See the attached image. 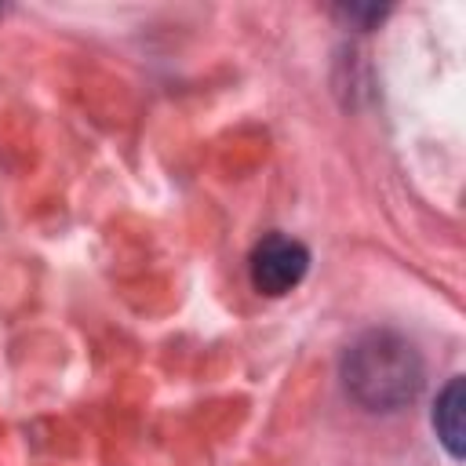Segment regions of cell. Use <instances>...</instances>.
Returning <instances> with one entry per match:
<instances>
[{
  "label": "cell",
  "mask_w": 466,
  "mask_h": 466,
  "mask_svg": "<svg viewBox=\"0 0 466 466\" xmlns=\"http://www.w3.org/2000/svg\"><path fill=\"white\" fill-rule=\"evenodd\" d=\"M339 375L346 393L368 411H400L422 393L426 382L415 342L390 328H375L353 339L342 353Z\"/></svg>",
  "instance_id": "1"
},
{
  "label": "cell",
  "mask_w": 466,
  "mask_h": 466,
  "mask_svg": "<svg viewBox=\"0 0 466 466\" xmlns=\"http://www.w3.org/2000/svg\"><path fill=\"white\" fill-rule=\"evenodd\" d=\"M309 269V251L306 244H299L295 237H284V233H269L255 244L251 258H248V273H251V284L258 295H288L291 288L302 284Z\"/></svg>",
  "instance_id": "2"
},
{
  "label": "cell",
  "mask_w": 466,
  "mask_h": 466,
  "mask_svg": "<svg viewBox=\"0 0 466 466\" xmlns=\"http://www.w3.org/2000/svg\"><path fill=\"white\" fill-rule=\"evenodd\" d=\"M462 408H466V390H462V375H455V379H448V386L437 393V404H433V430H437V441L444 444V451L451 459H462V451H466Z\"/></svg>",
  "instance_id": "3"
},
{
  "label": "cell",
  "mask_w": 466,
  "mask_h": 466,
  "mask_svg": "<svg viewBox=\"0 0 466 466\" xmlns=\"http://www.w3.org/2000/svg\"><path fill=\"white\" fill-rule=\"evenodd\" d=\"M342 15H346V18H364V22H375V18H382L386 11H382V7H342Z\"/></svg>",
  "instance_id": "4"
},
{
  "label": "cell",
  "mask_w": 466,
  "mask_h": 466,
  "mask_svg": "<svg viewBox=\"0 0 466 466\" xmlns=\"http://www.w3.org/2000/svg\"><path fill=\"white\" fill-rule=\"evenodd\" d=\"M0 15H4V7H0Z\"/></svg>",
  "instance_id": "5"
}]
</instances>
